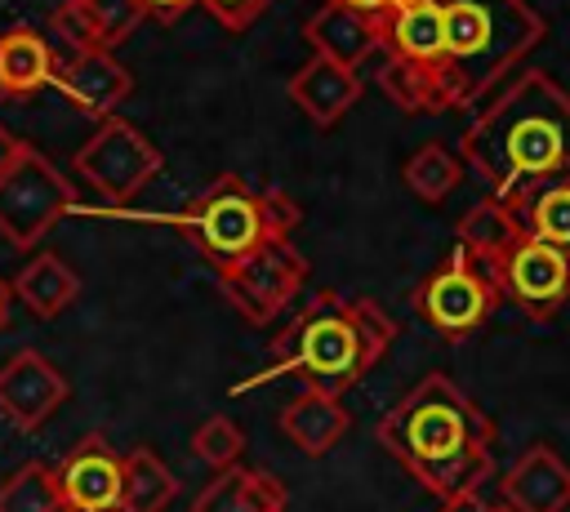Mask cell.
<instances>
[{"label":"cell","mask_w":570,"mask_h":512,"mask_svg":"<svg viewBox=\"0 0 570 512\" xmlns=\"http://www.w3.org/2000/svg\"><path fill=\"white\" fill-rule=\"evenodd\" d=\"M379 445L441 503L476 494L494 459L490 414L441 370L423 374L374 427Z\"/></svg>","instance_id":"6da1fadb"},{"label":"cell","mask_w":570,"mask_h":512,"mask_svg":"<svg viewBox=\"0 0 570 512\" xmlns=\"http://www.w3.org/2000/svg\"><path fill=\"white\" fill-rule=\"evenodd\" d=\"M463 165L490 196H517L570 169V93L543 76H517L463 134Z\"/></svg>","instance_id":"7a4b0ae2"},{"label":"cell","mask_w":570,"mask_h":512,"mask_svg":"<svg viewBox=\"0 0 570 512\" xmlns=\"http://www.w3.org/2000/svg\"><path fill=\"white\" fill-rule=\"evenodd\" d=\"M392 338H396V321L374 298L343 294V289H312L307 303L272 338L267 370L236 383L232 392H245V387L289 374L307 387L343 396L379 365V356L392 347Z\"/></svg>","instance_id":"3957f363"},{"label":"cell","mask_w":570,"mask_h":512,"mask_svg":"<svg viewBox=\"0 0 570 512\" xmlns=\"http://www.w3.org/2000/svg\"><path fill=\"white\" fill-rule=\"evenodd\" d=\"M445 22V80L454 111L481 102L539 40L543 18L525 0H436Z\"/></svg>","instance_id":"277c9868"},{"label":"cell","mask_w":570,"mask_h":512,"mask_svg":"<svg viewBox=\"0 0 570 512\" xmlns=\"http://www.w3.org/2000/svg\"><path fill=\"white\" fill-rule=\"evenodd\" d=\"M151 223L178 227L200 249V258L223 267V263H232V258H240V254H249V249H258L276 236H289L303 223V209L281 187L254 191L245 178L223 174L214 187H205L183 209L151 214Z\"/></svg>","instance_id":"5b68a950"},{"label":"cell","mask_w":570,"mask_h":512,"mask_svg":"<svg viewBox=\"0 0 570 512\" xmlns=\"http://www.w3.org/2000/svg\"><path fill=\"white\" fill-rule=\"evenodd\" d=\"M499 303H503V285L490 258H481L463 240L410 289L414 316L450 343H463L468 334H476L499 312Z\"/></svg>","instance_id":"8992f818"},{"label":"cell","mask_w":570,"mask_h":512,"mask_svg":"<svg viewBox=\"0 0 570 512\" xmlns=\"http://www.w3.org/2000/svg\"><path fill=\"white\" fill-rule=\"evenodd\" d=\"M218 272V289L223 298L249 321V325H267L276 316L289 312V303L303 294L307 285V258L289 245V236H276L223 267Z\"/></svg>","instance_id":"52a82bcc"},{"label":"cell","mask_w":570,"mask_h":512,"mask_svg":"<svg viewBox=\"0 0 570 512\" xmlns=\"http://www.w3.org/2000/svg\"><path fill=\"white\" fill-rule=\"evenodd\" d=\"M76 209V187L53 169L36 147H22L18 160L0 174V236L18 249L45 240V232Z\"/></svg>","instance_id":"ba28073f"},{"label":"cell","mask_w":570,"mask_h":512,"mask_svg":"<svg viewBox=\"0 0 570 512\" xmlns=\"http://www.w3.org/2000/svg\"><path fill=\"white\" fill-rule=\"evenodd\" d=\"M160 165H165L160 147L142 129H134L129 120H120V116H107L89 134V142L76 151V160H71V169L107 205H129L160 174Z\"/></svg>","instance_id":"9c48e42d"},{"label":"cell","mask_w":570,"mask_h":512,"mask_svg":"<svg viewBox=\"0 0 570 512\" xmlns=\"http://www.w3.org/2000/svg\"><path fill=\"white\" fill-rule=\"evenodd\" d=\"M490 267L503 285V298H512L530 321H552L570 303V254L530 236L525 227Z\"/></svg>","instance_id":"30bf717a"},{"label":"cell","mask_w":570,"mask_h":512,"mask_svg":"<svg viewBox=\"0 0 570 512\" xmlns=\"http://www.w3.org/2000/svg\"><path fill=\"white\" fill-rule=\"evenodd\" d=\"M53 472H58V490H62V503H67V508L120 512L125 454H116L107 436H98V432L80 436V441L62 454V463H58Z\"/></svg>","instance_id":"8fae6325"},{"label":"cell","mask_w":570,"mask_h":512,"mask_svg":"<svg viewBox=\"0 0 570 512\" xmlns=\"http://www.w3.org/2000/svg\"><path fill=\"white\" fill-rule=\"evenodd\" d=\"M67 378L36 352V347H18L4 365H0V414L18 427V432H36L49 423V414L67 401Z\"/></svg>","instance_id":"7c38bea8"},{"label":"cell","mask_w":570,"mask_h":512,"mask_svg":"<svg viewBox=\"0 0 570 512\" xmlns=\"http://www.w3.org/2000/svg\"><path fill=\"white\" fill-rule=\"evenodd\" d=\"M58 93L80 116L107 120L134 93V76L129 67H120L111 49H80V53H67V62L58 67Z\"/></svg>","instance_id":"4fadbf2b"},{"label":"cell","mask_w":570,"mask_h":512,"mask_svg":"<svg viewBox=\"0 0 570 512\" xmlns=\"http://www.w3.org/2000/svg\"><path fill=\"white\" fill-rule=\"evenodd\" d=\"M383 27H387V13H365L338 0H325L303 22V40L312 45V53H325L343 67H361L383 49Z\"/></svg>","instance_id":"5bb4252c"},{"label":"cell","mask_w":570,"mask_h":512,"mask_svg":"<svg viewBox=\"0 0 570 512\" xmlns=\"http://www.w3.org/2000/svg\"><path fill=\"white\" fill-rule=\"evenodd\" d=\"M503 508L512 512H566L570 508V463L552 445H530L499 481Z\"/></svg>","instance_id":"9a60e30c"},{"label":"cell","mask_w":570,"mask_h":512,"mask_svg":"<svg viewBox=\"0 0 570 512\" xmlns=\"http://www.w3.org/2000/svg\"><path fill=\"white\" fill-rule=\"evenodd\" d=\"M285 89L298 102V111L312 125H321V129L338 125L361 102V76H356V67H343V62H334L325 53H312V62H303L289 76Z\"/></svg>","instance_id":"2e32d148"},{"label":"cell","mask_w":570,"mask_h":512,"mask_svg":"<svg viewBox=\"0 0 570 512\" xmlns=\"http://www.w3.org/2000/svg\"><path fill=\"white\" fill-rule=\"evenodd\" d=\"M58 67L62 62L53 58V45L40 31L31 27L0 31V102H22L58 85Z\"/></svg>","instance_id":"e0dca14e"},{"label":"cell","mask_w":570,"mask_h":512,"mask_svg":"<svg viewBox=\"0 0 570 512\" xmlns=\"http://www.w3.org/2000/svg\"><path fill=\"white\" fill-rule=\"evenodd\" d=\"M347 423H352V414H347V405L338 401V392H321V387H303V392L281 410V419H276L281 436H289V441H294L303 454H312V459H321L325 450H334L338 436L347 432Z\"/></svg>","instance_id":"ac0fdd59"},{"label":"cell","mask_w":570,"mask_h":512,"mask_svg":"<svg viewBox=\"0 0 570 512\" xmlns=\"http://www.w3.org/2000/svg\"><path fill=\"white\" fill-rule=\"evenodd\" d=\"M285 485L263 467H223L214 481L191 499V512H285Z\"/></svg>","instance_id":"d6986e66"},{"label":"cell","mask_w":570,"mask_h":512,"mask_svg":"<svg viewBox=\"0 0 570 512\" xmlns=\"http://www.w3.org/2000/svg\"><path fill=\"white\" fill-rule=\"evenodd\" d=\"M508 205H512L517 223L530 236H539V240H548V245L570 254V169L552 174V178H543V183H534V187H525L517 196H508Z\"/></svg>","instance_id":"ffe728a7"},{"label":"cell","mask_w":570,"mask_h":512,"mask_svg":"<svg viewBox=\"0 0 570 512\" xmlns=\"http://www.w3.org/2000/svg\"><path fill=\"white\" fill-rule=\"evenodd\" d=\"M13 294L27 303V312L36 321H53L58 312H67L80 294V276L58 258V254H36L18 280H13Z\"/></svg>","instance_id":"44dd1931"},{"label":"cell","mask_w":570,"mask_h":512,"mask_svg":"<svg viewBox=\"0 0 570 512\" xmlns=\"http://www.w3.org/2000/svg\"><path fill=\"white\" fill-rule=\"evenodd\" d=\"M178 494V476L165 467V459L151 445H134L125 454V485H120V512H165Z\"/></svg>","instance_id":"7402d4cb"},{"label":"cell","mask_w":570,"mask_h":512,"mask_svg":"<svg viewBox=\"0 0 570 512\" xmlns=\"http://www.w3.org/2000/svg\"><path fill=\"white\" fill-rule=\"evenodd\" d=\"M459 240L463 245H472L481 258H499L517 236H521V223H517V214H512V205L503 200V196H485V200H476L463 218H459Z\"/></svg>","instance_id":"603a6c76"},{"label":"cell","mask_w":570,"mask_h":512,"mask_svg":"<svg viewBox=\"0 0 570 512\" xmlns=\"http://www.w3.org/2000/svg\"><path fill=\"white\" fill-rule=\"evenodd\" d=\"M401 178H405V187H410L419 200L441 205V200L463 183V160L450 156L441 142H428V147H419V151L401 165Z\"/></svg>","instance_id":"cb8c5ba5"},{"label":"cell","mask_w":570,"mask_h":512,"mask_svg":"<svg viewBox=\"0 0 570 512\" xmlns=\"http://www.w3.org/2000/svg\"><path fill=\"white\" fill-rule=\"evenodd\" d=\"M58 508H62L58 472L45 463H22L0 485V512H58Z\"/></svg>","instance_id":"d4e9b609"},{"label":"cell","mask_w":570,"mask_h":512,"mask_svg":"<svg viewBox=\"0 0 570 512\" xmlns=\"http://www.w3.org/2000/svg\"><path fill=\"white\" fill-rule=\"evenodd\" d=\"M80 4H85L89 22H94L102 49L125 45V40L138 31V22L151 18V13H147V0H80Z\"/></svg>","instance_id":"484cf974"},{"label":"cell","mask_w":570,"mask_h":512,"mask_svg":"<svg viewBox=\"0 0 570 512\" xmlns=\"http://www.w3.org/2000/svg\"><path fill=\"white\" fill-rule=\"evenodd\" d=\"M240 450H245V432H240L227 414H209V419L191 432V454H196L200 463H209L214 472L232 467V463L240 459Z\"/></svg>","instance_id":"4316f807"},{"label":"cell","mask_w":570,"mask_h":512,"mask_svg":"<svg viewBox=\"0 0 570 512\" xmlns=\"http://www.w3.org/2000/svg\"><path fill=\"white\" fill-rule=\"evenodd\" d=\"M49 27L58 31V40H62L71 53H80V49H102V45H98V31H94V22H89V13H85L80 0H62V4L53 9Z\"/></svg>","instance_id":"83f0119b"},{"label":"cell","mask_w":570,"mask_h":512,"mask_svg":"<svg viewBox=\"0 0 570 512\" xmlns=\"http://www.w3.org/2000/svg\"><path fill=\"white\" fill-rule=\"evenodd\" d=\"M200 4H205V9L214 13V22H223L227 31H249V22H258L272 0H200Z\"/></svg>","instance_id":"f1b7e54d"},{"label":"cell","mask_w":570,"mask_h":512,"mask_svg":"<svg viewBox=\"0 0 570 512\" xmlns=\"http://www.w3.org/2000/svg\"><path fill=\"white\" fill-rule=\"evenodd\" d=\"M191 4H200V0H147V13L160 18V22H178Z\"/></svg>","instance_id":"f546056e"},{"label":"cell","mask_w":570,"mask_h":512,"mask_svg":"<svg viewBox=\"0 0 570 512\" xmlns=\"http://www.w3.org/2000/svg\"><path fill=\"white\" fill-rule=\"evenodd\" d=\"M22 147H27V142H22V138H13V134L0 125V174H4V169L18 160V151H22Z\"/></svg>","instance_id":"4dcf8cb0"},{"label":"cell","mask_w":570,"mask_h":512,"mask_svg":"<svg viewBox=\"0 0 570 512\" xmlns=\"http://www.w3.org/2000/svg\"><path fill=\"white\" fill-rule=\"evenodd\" d=\"M441 512H490L476 494H463V499H450V503H441Z\"/></svg>","instance_id":"1f68e13d"},{"label":"cell","mask_w":570,"mask_h":512,"mask_svg":"<svg viewBox=\"0 0 570 512\" xmlns=\"http://www.w3.org/2000/svg\"><path fill=\"white\" fill-rule=\"evenodd\" d=\"M9 312H13V285H9V280H0V329L9 325Z\"/></svg>","instance_id":"d6a6232c"},{"label":"cell","mask_w":570,"mask_h":512,"mask_svg":"<svg viewBox=\"0 0 570 512\" xmlns=\"http://www.w3.org/2000/svg\"><path fill=\"white\" fill-rule=\"evenodd\" d=\"M338 4H352V9H365V13H387V0H338Z\"/></svg>","instance_id":"836d02e7"},{"label":"cell","mask_w":570,"mask_h":512,"mask_svg":"<svg viewBox=\"0 0 570 512\" xmlns=\"http://www.w3.org/2000/svg\"><path fill=\"white\" fill-rule=\"evenodd\" d=\"M405 4H414V0H387V13H392V9H405Z\"/></svg>","instance_id":"e575fe53"},{"label":"cell","mask_w":570,"mask_h":512,"mask_svg":"<svg viewBox=\"0 0 570 512\" xmlns=\"http://www.w3.org/2000/svg\"><path fill=\"white\" fill-rule=\"evenodd\" d=\"M58 512H85V508H67V503H62V508H58Z\"/></svg>","instance_id":"d590c367"},{"label":"cell","mask_w":570,"mask_h":512,"mask_svg":"<svg viewBox=\"0 0 570 512\" xmlns=\"http://www.w3.org/2000/svg\"><path fill=\"white\" fill-rule=\"evenodd\" d=\"M490 512H512V508H503V503H499V508H490Z\"/></svg>","instance_id":"8d00e7d4"}]
</instances>
